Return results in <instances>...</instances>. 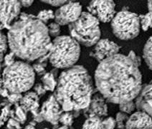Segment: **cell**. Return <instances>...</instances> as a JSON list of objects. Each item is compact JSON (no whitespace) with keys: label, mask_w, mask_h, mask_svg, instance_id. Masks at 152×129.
Returning <instances> with one entry per match:
<instances>
[{"label":"cell","mask_w":152,"mask_h":129,"mask_svg":"<svg viewBox=\"0 0 152 129\" xmlns=\"http://www.w3.org/2000/svg\"><path fill=\"white\" fill-rule=\"evenodd\" d=\"M139 65L129 55L116 54L103 60L95 72L98 91L115 104L134 101L142 90Z\"/></svg>","instance_id":"6da1fadb"},{"label":"cell","mask_w":152,"mask_h":129,"mask_svg":"<svg viewBox=\"0 0 152 129\" xmlns=\"http://www.w3.org/2000/svg\"><path fill=\"white\" fill-rule=\"evenodd\" d=\"M7 39L11 51L27 61L43 58L48 55L52 47L45 24L37 17L24 13L9 28Z\"/></svg>","instance_id":"7a4b0ae2"},{"label":"cell","mask_w":152,"mask_h":129,"mask_svg":"<svg viewBox=\"0 0 152 129\" xmlns=\"http://www.w3.org/2000/svg\"><path fill=\"white\" fill-rule=\"evenodd\" d=\"M93 87L87 69L75 65L60 74L55 96L65 112L85 110L92 98Z\"/></svg>","instance_id":"3957f363"},{"label":"cell","mask_w":152,"mask_h":129,"mask_svg":"<svg viewBox=\"0 0 152 129\" xmlns=\"http://www.w3.org/2000/svg\"><path fill=\"white\" fill-rule=\"evenodd\" d=\"M35 72L33 67L22 61L15 62L5 67L2 74L1 86L10 93H22L27 92L34 85Z\"/></svg>","instance_id":"277c9868"},{"label":"cell","mask_w":152,"mask_h":129,"mask_svg":"<svg viewBox=\"0 0 152 129\" xmlns=\"http://www.w3.org/2000/svg\"><path fill=\"white\" fill-rule=\"evenodd\" d=\"M80 55V44L71 36H58L52 42L48 58L56 68L68 69L75 66Z\"/></svg>","instance_id":"5b68a950"},{"label":"cell","mask_w":152,"mask_h":129,"mask_svg":"<svg viewBox=\"0 0 152 129\" xmlns=\"http://www.w3.org/2000/svg\"><path fill=\"white\" fill-rule=\"evenodd\" d=\"M99 22L89 12H83L76 21L69 25L70 35L83 45L87 47L95 45L101 39Z\"/></svg>","instance_id":"8992f818"},{"label":"cell","mask_w":152,"mask_h":129,"mask_svg":"<svg viewBox=\"0 0 152 129\" xmlns=\"http://www.w3.org/2000/svg\"><path fill=\"white\" fill-rule=\"evenodd\" d=\"M113 34L122 40H130L139 34L141 27L139 15L124 8L115 14L111 21Z\"/></svg>","instance_id":"52a82bcc"},{"label":"cell","mask_w":152,"mask_h":129,"mask_svg":"<svg viewBox=\"0 0 152 129\" xmlns=\"http://www.w3.org/2000/svg\"><path fill=\"white\" fill-rule=\"evenodd\" d=\"M115 4L113 0H91L88 10L102 22L112 21L115 15Z\"/></svg>","instance_id":"ba28073f"},{"label":"cell","mask_w":152,"mask_h":129,"mask_svg":"<svg viewBox=\"0 0 152 129\" xmlns=\"http://www.w3.org/2000/svg\"><path fill=\"white\" fill-rule=\"evenodd\" d=\"M80 3L70 1L60 6L55 12V20L60 25H70L80 17L82 14Z\"/></svg>","instance_id":"9c48e42d"},{"label":"cell","mask_w":152,"mask_h":129,"mask_svg":"<svg viewBox=\"0 0 152 129\" xmlns=\"http://www.w3.org/2000/svg\"><path fill=\"white\" fill-rule=\"evenodd\" d=\"M22 4L20 0H1V27L10 28L20 14Z\"/></svg>","instance_id":"30bf717a"},{"label":"cell","mask_w":152,"mask_h":129,"mask_svg":"<svg viewBox=\"0 0 152 129\" xmlns=\"http://www.w3.org/2000/svg\"><path fill=\"white\" fill-rule=\"evenodd\" d=\"M63 112L61 105L56 99L55 95H50L45 101L40 109V113L44 120L53 125H58L60 116Z\"/></svg>","instance_id":"8fae6325"},{"label":"cell","mask_w":152,"mask_h":129,"mask_svg":"<svg viewBox=\"0 0 152 129\" xmlns=\"http://www.w3.org/2000/svg\"><path fill=\"white\" fill-rule=\"evenodd\" d=\"M94 46L90 55L99 63L110 56L118 54L120 50L116 43L108 39H100Z\"/></svg>","instance_id":"7c38bea8"},{"label":"cell","mask_w":152,"mask_h":129,"mask_svg":"<svg viewBox=\"0 0 152 129\" xmlns=\"http://www.w3.org/2000/svg\"><path fill=\"white\" fill-rule=\"evenodd\" d=\"M126 129H152V118L146 112H134L129 117Z\"/></svg>","instance_id":"4fadbf2b"},{"label":"cell","mask_w":152,"mask_h":129,"mask_svg":"<svg viewBox=\"0 0 152 129\" xmlns=\"http://www.w3.org/2000/svg\"><path fill=\"white\" fill-rule=\"evenodd\" d=\"M108 114V106L106 98L101 94L94 95L91 98L89 106L84 110L86 118L91 116H98L100 118L106 116Z\"/></svg>","instance_id":"5bb4252c"},{"label":"cell","mask_w":152,"mask_h":129,"mask_svg":"<svg viewBox=\"0 0 152 129\" xmlns=\"http://www.w3.org/2000/svg\"><path fill=\"white\" fill-rule=\"evenodd\" d=\"M135 103L138 110L146 112L152 118V80L142 87Z\"/></svg>","instance_id":"9a60e30c"},{"label":"cell","mask_w":152,"mask_h":129,"mask_svg":"<svg viewBox=\"0 0 152 129\" xmlns=\"http://www.w3.org/2000/svg\"><path fill=\"white\" fill-rule=\"evenodd\" d=\"M39 96L35 92L27 93L23 95L20 101L22 105L27 111H30L32 114L39 112Z\"/></svg>","instance_id":"2e32d148"},{"label":"cell","mask_w":152,"mask_h":129,"mask_svg":"<svg viewBox=\"0 0 152 129\" xmlns=\"http://www.w3.org/2000/svg\"><path fill=\"white\" fill-rule=\"evenodd\" d=\"M27 110L20 105V103H17L15 105V108L11 110L10 118H12L23 124L27 120Z\"/></svg>","instance_id":"e0dca14e"},{"label":"cell","mask_w":152,"mask_h":129,"mask_svg":"<svg viewBox=\"0 0 152 129\" xmlns=\"http://www.w3.org/2000/svg\"><path fill=\"white\" fill-rule=\"evenodd\" d=\"M83 129H103V120L98 116H91L86 118Z\"/></svg>","instance_id":"ac0fdd59"},{"label":"cell","mask_w":152,"mask_h":129,"mask_svg":"<svg viewBox=\"0 0 152 129\" xmlns=\"http://www.w3.org/2000/svg\"><path fill=\"white\" fill-rule=\"evenodd\" d=\"M42 85L45 87L47 90L53 91L55 90L58 85V82L55 80V76L53 73H47L43 75L42 77Z\"/></svg>","instance_id":"d6986e66"},{"label":"cell","mask_w":152,"mask_h":129,"mask_svg":"<svg viewBox=\"0 0 152 129\" xmlns=\"http://www.w3.org/2000/svg\"><path fill=\"white\" fill-rule=\"evenodd\" d=\"M143 56L147 66L152 70V37H150L145 44Z\"/></svg>","instance_id":"ffe728a7"},{"label":"cell","mask_w":152,"mask_h":129,"mask_svg":"<svg viewBox=\"0 0 152 129\" xmlns=\"http://www.w3.org/2000/svg\"><path fill=\"white\" fill-rule=\"evenodd\" d=\"M11 103L8 101H4L1 103V125L2 126L10 118L11 113Z\"/></svg>","instance_id":"44dd1931"},{"label":"cell","mask_w":152,"mask_h":129,"mask_svg":"<svg viewBox=\"0 0 152 129\" xmlns=\"http://www.w3.org/2000/svg\"><path fill=\"white\" fill-rule=\"evenodd\" d=\"M141 27L144 31H147L152 27V12L148 11L145 15H140Z\"/></svg>","instance_id":"7402d4cb"},{"label":"cell","mask_w":152,"mask_h":129,"mask_svg":"<svg viewBox=\"0 0 152 129\" xmlns=\"http://www.w3.org/2000/svg\"><path fill=\"white\" fill-rule=\"evenodd\" d=\"M74 117L73 113L72 112H65L64 111L62 115L60 116L59 123H61L63 125H66V126L71 127L72 123L74 122Z\"/></svg>","instance_id":"603a6c76"},{"label":"cell","mask_w":152,"mask_h":129,"mask_svg":"<svg viewBox=\"0 0 152 129\" xmlns=\"http://www.w3.org/2000/svg\"><path fill=\"white\" fill-rule=\"evenodd\" d=\"M36 17L43 23L45 24L48 23L50 20H53V19L55 20V13L51 9H45L39 12Z\"/></svg>","instance_id":"cb8c5ba5"},{"label":"cell","mask_w":152,"mask_h":129,"mask_svg":"<svg viewBox=\"0 0 152 129\" xmlns=\"http://www.w3.org/2000/svg\"><path fill=\"white\" fill-rule=\"evenodd\" d=\"M129 116L125 113L120 111L115 116V121H116V127L118 129H126V122L129 119Z\"/></svg>","instance_id":"d4e9b609"},{"label":"cell","mask_w":152,"mask_h":129,"mask_svg":"<svg viewBox=\"0 0 152 129\" xmlns=\"http://www.w3.org/2000/svg\"><path fill=\"white\" fill-rule=\"evenodd\" d=\"M135 109H136V103L134 101H129L119 105V110L120 111L125 113L126 114H132L134 113Z\"/></svg>","instance_id":"484cf974"},{"label":"cell","mask_w":152,"mask_h":129,"mask_svg":"<svg viewBox=\"0 0 152 129\" xmlns=\"http://www.w3.org/2000/svg\"><path fill=\"white\" fill-rule=\"evenodd\" d=\"M50 35L57 37L60 36V25L56 22H51L48 27Z\"/></svg>","instance_id":"4316f807"},{"label":"cell","mask_w":152,"mask_h":129,"mask_svg":"<svg viewBox=\"0 0 152 129\" xmlns=\"http://www.w3.org/2000/svg\"><path fill=\"white\" fill-rule=\"evenodd\" d=\"M9 46L8 39L5 34L1 32V60L2 61L4 57L6 55V52L7 51V47Z\"/></svg>","instance_id":"83f0119b"},{"label":"cell","mask_w":152,"mask_h":129,"mask_svg":"<svg viewBox=\"0 0 152 129\" xmlns=\"http://www.w3.org/2000/svg\"><path fill=\"white\" fill-rule=\"evenodd\" d=\"M23 97L22 93H10V94L7 96V101L11 104L15 105L17 103H19L21 101V100Z\"/></svg>","instance_id":"f1b7e54d"},{"label":"cell","mask_w":152,"mask_h":129,"mask_svg":"<svg viewBox=\"0 0 152 129\" xmlns=\"http://www.w3.org/2000/svg\"><path fill=\"white\" fill-rule=\"evenodd\" d=\"M103 129H115L116 127V121L113 117H108L103 120Z\"/></svg>","instance_id":"f546056e"},{"label":"cell","mask_w":152,"mask_h":129,"mask_svg":"<svg viewBox=\"0 0 152 129\" xmlns=\"http://www.w3.org/2000/svg\"><path fill=\"white\" fill-rule=\"evenodd\" d=\"M15 55L12 52H11L9 54H7L3 58L2 62L4 63V65L5 67L10 66V65H12L14 63H15Z\"/></svg>","instance_id":"4dcf8cb0"},{"label":"cell","mask_w":152,"mask_h":129,"mask_svg":"<svg viewBox=\"0 0 152 129\" xmlns=\"http://www.w3.org/2000/svg\"><path fill=\"white\" fill-rule=\"evenodd\" d=\"M22 125V123L17 121V120L10 118L7 123V128L8 129H21Z\"/></svg>","instance_id":"1f68e13d"},{"label":"cell","mask_w":152,"mask_h":129,"mask_svg":"<svg viewBox=\"0 0 152 129\" xmlns=\"http://www.w3.org/2000/svg\"><path fill=\"white\" fill-rule=\"evenodd\" d=\"M43 2L46 4L53 5V6H62V5L66 4V3L74 1L75 0H41Z\"/></svg>","instance_id":"d6a6232c"},{"label":"cell","mask_w":152,"mask_h":129,"mask_svg":"<svg viewBox=\"0 0 152 129\" xmlns=\"http://www.w3.org/2000/svg\"><path fill=\"white\" fill-rule=\"evenodd\" d=\"M33 69L36 73L38 74V75H43L45 74V65L42 64V63H36L34 64L33 66Z\"/></svg>","instance_id":"836d02e7"},{"label":"cell","mask_w":152,"mask_h":129,"mask_svg":"<svg viewBox=\"0 0 152 129\" xmlns=\"http://www.w3.org/2000/svg\"><path fill=\"white\" fill-rule=\"evenodd\" d=\"M34 91L39 96H42L45 94L47 90L42 84L37 83V85L34 86Z\"/></svg>","instance_id":"e575fe53"},{"label":"cell","mask_w":152,"mask_h":129,"mask_svg":"<svg viewBox=\"0 0 152 129\" xmlns=\"http://www.w3.org/2000/svg\"><path fill=\"white\" fill-rule=\"evenodd\" d=\"M128 55L130 57V58L133 60H134V61H135L136 63H138V64H139V65H141V59H140L139 56L136 55V54L135 52H134V51H131L130 52H129V54Z\"/></svg>","instance_id":"d590c367"},{"label":"cell","mask_w":152,"mask_h":129,"mask_svg":"<svg viewBox=\"0 0 152 129\" xmlns=\"http://www.w3.org/2000/svg\"><path fill=\"white\" fill-rule=\"evenodd\" d=\"M20 1L21 3L22 6L25 7H28L30 5H32L34 0H20Z\"/></svg>","instance_id":"8d00e7d4"},{"label":"cell","mask_w":152,"mask_h":129,"mask_svg":"<svg viewBox=\"0 0 152 129\" xmlns=\"http://www.w3.org/2000/svg\"><path fill=\"white\" fill-rule=\"evenodd\" d=\"M148 11L152 12V0H148Z\"/></svg>","instance_id":"74e56055"},{"label":"cell","mask_w":152,"mask_h":129,"mask_svg":"<svg viewBox=\"0 0 152 129\" xmlns=\"http://www.w3.org/2000/svg\"><path fill=\"white\" fill-rule=\"evenodd\" d=\"M24 129H36V128H35V125H32V124H31V123H29L28 125H26Z\"/></svg>","instance_id":"f35d334b"},{"label":"cell","mask_w":152,"mask_h":129,"mask_svg":"<svg viewBox=\"0 0 152 129\" xmlns=\"http://www.w3.org/2000/svg\"><path fill=\"white\" fill-rule=\"evenodd\" d=\"M69 127L66 126V125H62V126L58 127V128H53V129H68Z\"/></svg>","instance_id":"ab89813d"},{"label":"cell","mask_w":152,"mask_h":129,"mask_svg":"<svg viewBox=\"0 0 152 129\" xmlns=\"http://www.w3.org/2000/svg\"><path fill=\"white\" fill-rule=\"evenodd\" d=\"M68 129H73V128H71V127H69V128H68Z\"/></svg>","instance_id":"60d3db41"},{"label":"cell","mask_w":152,"mask_h":129,"mask_svg":"<svg viewBox=\"0 0 152 129\" xmlns=\"http://www.w3.org/2000/svg\"><path fill=\"white\" fill-rule=\"evenodd\" d=\"M44 129H49V128H44Z\"/></svg>","instance_id":"b9f144b4"}]
</instances>
